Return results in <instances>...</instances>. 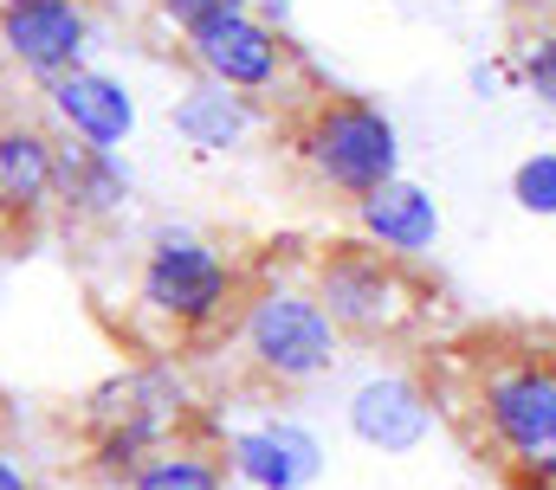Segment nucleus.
<instances>
[{
  "label": "nucleus",
  "mask_w": 556,
  "mask_h": 490,
  "mask_svg": "<svg viewBox=\"0 0 556 490\" xmlns=\"http://www.w3.org/2000/svg\"><path fill=\"white\" fill-rule=\"evenodd\" d=\"M227 343H233V368L266 394H298V387L324 381L343 349V336L324 317V304L311 297V284H291V278L247 284Z\"/></svg>",
  "instance_id": "3"
},
{
  "label": "nucleus",
  "mask_w": 556,
  "mask_h": 490,
  "mask_svg": "<svg viewBox=\"0 0 556 490\" xmlns=\"http://www.w3.org/2000/svg\"><path fill=\"white\" fill-rule=\"evenodd\" d=\"M194 433L188 394L175 381V368L142 362L130 374H117L111 387H98L85 400V446H91V472L124 485L149 452H162L168 439Z\"/></svg>",
  "instance_id": "6"
},
{
  "label": "nucleus",
  "mask_w": 556,
  "mask_h": 490,
  "mask_svg": "<svg viewBox=\"0 0 556 490\" xmlns=\"http://www.w3.org/2000/svg\"><path fill=\"white\" fill-rule=\"evenodd\" d=\"M311 297L356 343H408L433 317V284L408 258H389L363 240H337L311 258Z\"/></svg>",
  "instance_id": "4"
},
{
  "label": "nucleus",
  "mask_w": 556,
  "mask_h": 490,
  "mask_svg": "<svg viewBox=\"0 0 556 490\" xmlns=\"http://www.w3.org/2000/svg\"><path fill=\"white\" fill-rule=\"evenodd\" d=\"M518 85H525L538 104H551L556 111V33L525 39V52H518Z\"/></svg>",
  "instance_id": "18"
},
{
  "label": "nucleus",
  "mask_w": 556,
  "mask_h": 490,
  "mask_svg": "<svg viewBox=\"0 0 556 490\" xmlns=\"http://www.w3.org/2000/svg\"><path fill=\"white\" fill-rule=\"evenodd\" d=\"M291 155L304 162V175L337 194V201H369L376 188L402 181V129L382 104L350 98V91H317L298 129H291Z\"/></svg>",
  "instance_id": "5"
},
{
  "label": "nucleus",
  "mask_w": 556,
  "mask_h": 490,
  "mask_svg": "<svg viewBox=\"0 0 556 490\" xmlns=\"http://www.w3.org/2000/svg\"><path fill=\"white\" fill-rule=\"evenodd\" d=\"M130 201V168L117 162V149H91V142H59V207L72 220H111Z\"/></svg>",
  "instance_id": "14"
},
{
  "label": "nucleus",
  "mask_w": 556,
  "mask_h": 490,
  "mask_svg": "<svg viewBox=\"0 0 556 490\" xmlns=\"http://www.w3.org/2000/svg\"><path fill=\"white\" fill-rule=\"evenodd\" d=\"M72 7H104V0H72Z\"/></svg>",
  "instance_id": "22"
},
{
  "label": "nucleus",
  "mask_w": 556,
  "mask_h": 490,
  "mask_svg": "<svg viewBox=\"0 0 556 490\" xmlns=\"http://www.w3.org/2000/svg\"><path fill=\"white\" fill-rule=\"evenodd\" d=\"M260 129V104L240 98V91H220V85H194L181 104H175V136L201 155H220V149H240L247 136Z\"/></svg>",
  "instance_id": "15"
},
{
  "label": "nucleus",
  "mask_w": 556,
  "mask_h": 490,
  "mask_svg": "<svg viewBox=\"0 0 556 490\" xmlns=\"http://www.w3.org/2000/svg\"><path fill=\"white\" fill-rule=\"evenodd\" d=\"M427 394L511 490H556V336H472L446 349Z\"/></svg>",
  "instance_id": "1"
},
{
  "label": "nucleus",
  "mask_w": 556,
  "mask_h": 490,
  "mask_svg": "<svg viewBox=\"0 0 556 490\" xmlns=\"http://www.w3.org/2000/svg\"><path fill=\"white\" fill-rule=\"evenodd\" d=\"M247 278L240 265L201 233L162 227L142 245L137 265V323L155 330V349H181V343H207L227 336L240 317Z\"/></svg>",
  "instance_id": "2"
},
{
  "label": "nucleus",
  "mask_w": 556,
  "mask_h": 490,
  "mask_svg": "<svg viewBox=\"0 0 556 490\" xmlns=\"http://www.w3.org/2000/svg\"><path fill=\"white\" fill-rule=\"evenodd\" d=\"M227 452V472L247 490H311L324 472V446L311 426L298 420H260V426H240L220 439Z\"/></svg>",
  "instance_id": "10"
},
{
  "label": "nucleus",
  "mask_w": 556,
  "mask_h": 490,
  "mask_svg": "<svg viewBox=\"0 0 556 490\" xmlns=\"http://www.w3.org/2000/svg\"><path fill=\"white\" fill-rule=\"evenodd\" d=\"M227 478H233V472H227L220 439H207V433L194 426V433L168 439L162 452H149L117 490H227Z\"/></svg>",
  "instance_id": "16"
},
{
  "label": "nucleus",
  "mask_w": 556,
  "mask_h": 490,
  "mask_svg": "<svg viewBox=\"0 0 556 490\" xmlns=\"http://www.w3.org/2000/svg\"><path fill=\"white\" fill-rule=\"evenodd\" d=\"M0 490H39V485H33V472H26L7 446H0Z\"/></svg>",
  "instance_id": "20"
},
{
  "label": "nucleus",
  "mask_w": 556,
  "mask_h": 490,
  "mask_svg": "<svg viewBox=\"0 0 556 490\" xmlns=\"http://www.w3.org/2000/svg\"><path fill=\"white\" fill-rule=\"evenodd\" d=\"M188 59H194V72H201L207 85L240 91V98H266V91L285 85V72H291L285 33L266 26L253 7H240V13L207 20L201 33H188Z\"/></svg>",
  "instance_id": "7"
},
{
  "label": "nucleus",
  "mask_w": 556,
  "mask_h": 490,
  "mask_svg": "<svg viewBox=\"0 0 556 490\" xmlns=\"http://www.w3.org/2000/svg\"><path fill=\"white\" fill-rule=\"evenodd\" d=\"M46 98H52L59 122L72 129V142L117 149V142H130V129H137V98H130V85H124V78H111V72L78 65V72L52 78V85H46Z\"/></svg>",
  "instance_id": "12"
},
{
  "label": "nucleus",
  "mask_w": 556,
  "mask_h": 490,
  "mask_svg": "<svg viewBox=\"0 0 556 490\" xmlns=\"http://www.w3.org/2000/svg\"><path fill=\"white\" fill-rule=\"evenodd\" d=\"M59 207V136L0 111V245L26 240Z\"/></svg>",
  "instance_id": "8"
},
{
  "label": "nucleus",
  "mask_w": 556,
  "mask_h": 490,
  "mask_svg": "<svg viewBox=\"0 0 556 490\" xmlns=\"http://www.w3.org/2000/svg\"><path fill=\"white\" fill-rule=\"evenodd\" d=\"M511 201L538 220H556V149H538L511 168Z\"/></svg>",
  "instance_id": "17"
},
{
  "label": "nucleus",
  "mask_w": 556,
  "mask_h": 490,
  "mask_svg": "<svg viewBox=\"0 0 556 490\" xmlns=\"http://www.w3.org/2000/svg\"><path fill=\"white\" fill-rule=\"evenodd\" d=\"M498 78H505L498 65H472V91H498Z\"/></svg>",
  "instance_id": "21"
},
{
  "label": "nucleus",
  "mask_w": 556,
  "mask_h": 490,
  "mask_svg": "<svg viewBox=\"0 0 556 490\" xmlns=\"http://www.w3.org/2000/svg\"><path fill=\"white\" fill-rule=\"evenodd\" d=\"M356 240L415 265L420 252H433V240H440V207L415 181H389L369 201H356Z\"/></svg>",
  "instance_id": "13"
},
{
  "label": "nucleus",
  "mask_w": 556,
  "mask_h": 490,
  "mask_svg": "<svg viewBox=\"0 0 556 490\" xmlns=\"http://www.w3.org/2000/svg\"><path fill=\"white\" fill-rule=\"evenodd\" d=\"M155 7H162V20H168L181 39H188V33H201L207 20H227V13H240L247 0H155Z\"/></svg>",
  "instance_id": "19"
},
{
  "label": "nucleus",
  "mask_w": 556,
  "mask_h": 490,
  "mask_svg": "<svg viewBox=\"0 0 556 490\" xmlns=\"http://www.w3.org/2000/svg\"><path fill=\"white\" fill-rule=\"evenodd\" d=\"M91 13L72 0H0V52L33 78H65L85 65Z\"/></svg>",
  "instance_id": "9"
},
{
  "label": "nucleus",
  "mask_w": 556,
  "mask_h": 490,
  "mask_svg": "<svg viewBox=\"0 0 556 490\" xmlns=\"http://www.w3.org/2000/svg\"><path fill=\"white\" fill-rule=\"evenodd\" d=\"M433 394H427V381L415 374H369L356 394H350V433L369 446V452H389V459H402V452H415L420 439L433 433Z\"/></svg>",
  "instance_id": "11"
}]
</instances>
